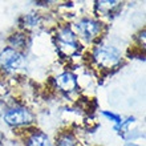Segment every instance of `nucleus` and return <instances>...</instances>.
<instances>
[{
    "instance_id": "nucleus-7",
    "label": "nucleus",
    "mask_w": 146,
    "mask_h": 146,
    "mask_svg": "<svg viewBox=\"0 0 146 146\" xmlns=\"http://www.w3.org/2000/svg\"><path fill=\"white\" fill-rule=\"evenodd\" d=\"M27 146H54L49 135L41 130H33L25 137Z\"/></svg>"
},
{
    "instance_id": "nucleus-8",
    "label": "nucleus",
    "mask_w": 146,
    "mask_h": 146,
    "mask_svg": "<svg viewBox=\"0 0 146 146\" xmlns=\"http://www.w3.org/2000/svg\"><path fill=\"white\" fill-rule=\"evenodd\" d=\"M8 41H9V48H13V49L20 52L27 46V35L21 33V32H16V33L9 36Z\"/></svg>"
},
{
    "instance_id": "nucleus-6",
    "label": "nucleus",
    "mask_w": 146,
    "mask_h": 146,
    "mask_svg": "<svg viewBox=\"0 0 146 146\" xmlns=\"http://www.w3.org/2000/svg\"><path fill=\"white\" fill-rule=\"evenodd\" d=\"M54 85H56V88H58V90H61L66 94H70L77 90L78 82H77V77L72 72L66 70V72H62L54 77Z\"/></svg>"
},
{
    "instance_id": "nucleus-11",
    "label": "nucleus",
    "mask_w": 146,
    "mask_h": 146,
    "mask_svg": "<svg viewBox=\"0 0 146 146\" xmlns=\"http://www.w3.org/2000/svg\"><path fill=\"white\" fill-rule=\"evenodd\" d=\"M40 23V17L35 13H29V15L24 16V27H36Z\"/></svg>"
},
{
    "instance_id": "nucleus-5",
    "label": "nucleus",
    "mask_w": 146,
    "mask_h": 146,
    "mask_svg": "<svg viewBox=\"0 0 146 146\" xmlns=\"http://www.w3.org/2000/svg\"><path fill=\"white\" fill-rule=\"evenodd\" d=\"M24 64H25V58L19 50L7 46L0 52V66L4 70L13 72V70L21 69Z\"/></svg>"
},
{
    "instance_id": "nucleus-10",
    "label": "nucleus",
    "mask_w": 146,
    "mask_h": 146,
    "mask_svg": "<svg viewBox=\"0 0 146 146\" xmlns=\"http://www.w3.org/2000/svg\"><path fill=\"white\" fill-rule=\"evenodd\" d=\"M119 5L118 1H97L96 7L97 11L100 12L102 16H108L110 13L114 12V9H117Z\"/></svg>"
},
{
    "instance_id": "nucleus-3",
    "label": "nucleus",
    "mask_w": 146,
    "mask_h": 146,
    "mask_svg": "<svg viewBox=\"0 0 146 146\" xmlns=\"http://www.w3.org/2000/svg\"><path fill=\"white\" fill-rule=\"evenodd\" d=\"M3 118L5 121V123H8V125L15 126V127H20V126H28V125H31L35 121V115L25 106L15 105V106H12V108L5 110Z\"/></svg>"
},
{
    "instance_id": "nucleus-9",
    "label": "nucleus",
    "mask_w": 146,
    "mask_h": 146,
    "mask_svg": "<svg viewBox=\"0 0 146 146\" xmlns=\"http://www.w3.org/2000/svg\"><path fill=\"white\" fill-rule=\"evenodd\" d=\"M54 146H78L77 138L70 131H61L56 138Z\"/></svg>"
},
{
    "instance_id": "nucleus-1",
    "label": "nucleus",
    "mask_w": 146,
    "mask_h": 146,
    "mask_svg": "<svg viewBox=\"0 0 146 146\" xmlns=\"http://www.w3.org/2000/svg\"><path fill=\"white\" fill-rule=\"evenodd\" d=\"M92 60L101 69H111L121 62V52L115 46L98 44L92 52Z\"/></svg>"
},
{
    "instance_id": "nucleus-12",
    "label": "nucleus",
    "mask_w": 146,
    "mask_h": 146,
    "mask_svg": "<svg viewBox=\"0 0 146 146\" xmlns=\"http://www.w3.org/2000/svg\"><path fill=\"white\" fill-rule=\"evenodd\" d=\"M102 114L105 115V117H108V118H110L113 122L115 123V126H121L122 125V119H121V117L117 114H113V113H109V111H104Z\"/></svg>"
},
{
    "instance_id": "nucleus-2",
    "label": "nucleus",
    "mask_w": 146,
    "mask_h": 146,
    "mask_svg": "<svg viewBox=\"0 0 146 146\" xmlns=\"http://www.w3.org/2000/svg\"><path fill=\"white\" fill-rule=\"evenodd\" d=\"M56 45H57L58 52L62 56L70 57L78 50V37L72 28L68 25H64V27H60L57 29Z\"/></svg>"
},
{
    "instance_id": "nucleus-13",
    "label": "nucleus",
    "mask_w": 146,
    "mask_h": 146,
    "mask_svg": "<svg viewBox=\"0 0 146 146\" xmlns=\"http://www.w3.org/2000/svg\"><path fill=\"white\" fill-rule=\"evenodd\" d=\"M0 141H1V135H0Z\"/></svg>"
},
{
    "instance_id": "nucleus-4",
    "label": "nucleus",
    "mask_w": 146,
    "mask_h": 146,
    "mask_svg": "<svg viewBox=\"0 0 146 146\" xmlns=\"http://www.w3.org/2000/svg\"><path fill=\"white\" fill-rule=\"evenodd\" d=\"M101 28H102V25L98 20L84 17L74 24V29H76L74 33L77 35V37L82 38L85 41H93L100 36Z\"/></svg>"
}]
</instances>
